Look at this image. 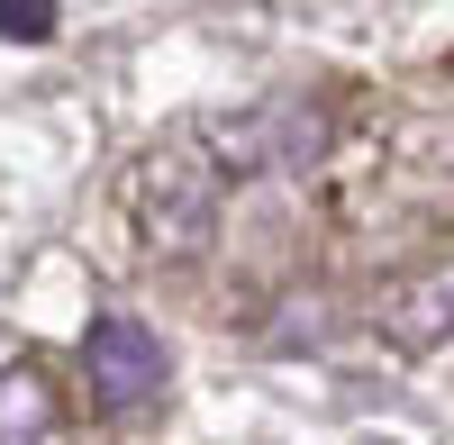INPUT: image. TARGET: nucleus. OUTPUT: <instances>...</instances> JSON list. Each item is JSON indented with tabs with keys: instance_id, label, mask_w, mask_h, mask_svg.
Returning a JSON list of instances; mask_svg holds the SVG:
<instances>
[{
	"instance_id": "1",
	"label": "nucleus",
	"mask_w": 454,
	"mask_h": 445,
	"mask_svg": "<svg viewBox=\"0 0 454 445\" xmlns=\"http://www.w3.org/2000/svg\"><path fill=\"white\" fill-rule=\"evenodd\" d=\"M218 164H209V137L200 128H182L164 145H145L137 173H128V218H137V237L155 246V254H200L209 228H218Z\"/></svg>"
},
{
	"instance_id": "2",
	"label": "nucleus",
	"mask_w": 454,
	"mask_h": 445,
	"mask_svg": "<svg viewBox=\"0 0 454 445\" xmlns=\"http://www.w3.org/2000/svg\"><path fill=\"white\" fill-rule=\"evenodd\" d=\"M164 337L145 318H91V337H82V391H91V410L109 418H137L145 400H164Z\"/></svg>"
},
{
	"instance_id": "3",
	"label": "nucleus",
	"mask_w": 454,
	"mask_h": 445,
	"mask_svg": "<svg viewBox=\"0 0 454 445\" xmlns=\"http://www.w3.org/2000/svg\"><path fill=\"white\" fill-rule=\"evenodd\" d=\"M382 337H391V346H436V337H454V254L382 291Z\"/></svg>"
},
{
	"instance_id": "4",
	"label": "nucleus",
	"mask_w": 454,
	"mask_h": 445,
	"mask_svg": "<svg viewBox=\"0 0 454 445\" xmlns=\"http://www.w3.org/2000/svg\"><path fill=\"white\" fill-rule=\"evenodd\" d=\"M55 427H64V410H55L46 373H36V363H10V373H0V445H55Z\"/></svg>"
},
{
	"instance_id": "5",
	"label": "nucleus",
	"mask_w": 454,
	"mask_h": 445,
	"mask_svg": "<svg viewBox=\"0 0 454 445\" xmlns=\"http://www.w3.org/2000/svg\"><path fill=\"white\" fill-rule=\"evenodd\" d=\"M0 27H10L19 46H46L55 36V0H0Z\"/></svg>"
}]
</instances>
